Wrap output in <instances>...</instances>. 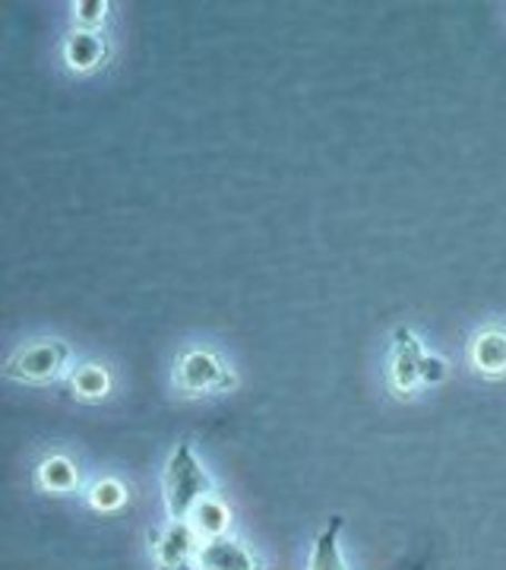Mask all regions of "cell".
<instances>
[{"label": "cell", "instance_id": "8992f818", "mask_svg": "<svg viewBox=\"0 0 506 570\" xmlns=\"http://www.w3.org/2000/svg\"><path fill=\"white\" fill-rule=\"evenodd\" d=\"M396 387L408 390L418 377H421V367H425V352L415 343V336L408 330H396Z\"/></svg>", "mask_w": 506, "mask_h": 570}, {"label": "cell", "instance_id": "277c9868", "mask_svg": "<svg viewBox=\"0 0 506 570\" xmlns=\"http://www.w3.org/2000/svg\"><path fill=\"white\" fill-rule=\"evenodd\" d=\"M197 568L200 570H260L254 554L244 549L241 542L228 539V535H216L206 539L197 549Z\"/></svg>", "mask_w": 506, "mask_h": 570}, {"label": "cell", "instance_id": "52a82bcc", "mask_svg": "<svg viewBox=\"0 0 506 570\" xmlns=\"http://www.w3.org/2000/svg\"><path fill=\"white\" fill-rule=\"evenodd\" d=\"M339 532H343V517H333L329 527L320 532L314 554H310V570H345L343 551H339Z\"/></svg>", "mask_w": 506, "mask_h": 570}, {"label": "cell", "instance_id": "5bb4252c", "mask_svg": "<svg viewBox=\"0 0 506 570\" xmlns=\"http://www.w3.org/2000/svg\"><path fill=\"white\" fill-rule=\"evenodd\" d=\"M77 20L86 26H99L105 20V3H77Z\"/></svg>", "mask_w": 506, "mask_h": 570}, {"label": "cell", "instance_id": "ba28073f", "mask_svg": "<svg viewBox=\"0 0 506 570\" xmlns=\"http://www.w3.org/2000/svg\"><path fill=\"white\" fill-rule=\"evenodd\" d=\"M475 365L482 367L485 374H504L506 371V333L490 330L485 336H478L475 352H472Z\"/></svg>", "mask_w": 506, "mask_h": 570}, {"label": "cell", "instance_id": "9c48e42d", "mask_svg": "<svg viewBox=\"0 0 506 570\" xmlns=\"http://www.w3.org/2000/svg\"><path fill=\"white\" fill-rule=\"evenodd\" d=\"M39 479H41V485H44L48 491H73L77 489V482H80L77 466H73L70 460H63V456H51V460H44L39 469Z\"/></svg>", "mask_w": 506, "mask_h": 570}, {"label": "cell", "instance_id": "8fae6325", "mask_svg": "<svg viewBox=\"0 0 506 570\" xmlns=\"http://www.w3.org/2000/svg\"><path fill=\"white\" fill-rule=\"evenodd\" d=\"M194 527H197V532H202L206 539H216V535H225V530H228V510L222 508V504H216V501H202L200 510L194 513Z\"/></svg>", "mask_w": 506, "mask_h": 570}, {"label": "cell", "instance_id": "6da1fadb", "mask_svg": "<svg viewBox=\"0 0 506 570\" xmlns=\"http://www.w3.org/2000/svg\"><path fill=\"white\" fill-rule=\"evenodd\" d=\"M209 479L197 463L190 444H181L175 450V456L168 460V472H165V501H168V513L175 523H187L200 504L209 498Z\"/></svg>", "mask_w": 506, "mask_h": 570}, {"label": "cell", "instance_id": "3957f363", "mask_svg": "<svg viewBox=\"0 0 506 570\" xmlns=\"http://www.w3.org/2000/svg\"><path fill=\"white\" fill-rule=\"evenodd\" d=\"M156 561L162 570H194L197 564V542L190 523H171L156 539Z\"/></svg>", "mask_w": 506, "mask_h": 570}, {"label": "cell", "instance_id": "7c38bea8", "mask_svg": "<svg viewBox=\"0 0 506 570\" xmlns=\"http://www.w3.org/2000/svg\"><path fill=\"white\" fill-rule=\"evenodd\" d=\"M73 390L82 393V396H101L105 390H108V377H105V371L101 367H82L80 374L73 377Z\"/></svg>", "mask_w": 506, "mask_h": 570}, {"label": "cell", "instance_id": "5b68a950", "mask_svg": "<svg viewBox=\"0 0 506 570\" xmlns=\"http://www.w3.org/2000/svg\"><path fill=\"white\" fill-rule=\"evenodd\" d=\"M228 377L222 374V367L216 365L212 355H202V352H194L187 355L181 365V387L183 390H212L225 387Z\"/></svg>", "mask_w": 506, "mask_h": 570}, {"label": "cell", "instance_id": "4fadbf2b", "mask_svg": "<svg viewBox=\"0 0 506 570\" xmlns=\"http://www.w3.org/2000/svg\"><path fill=\"white\" fill-rule=\"evenodd\" d=\"M92 504L101 510H115L123 504V489L118 482H101L92 489Z\"/></svg>", "mask_w": 506, "mask_h": 570}, {"label": "cell", "instance_id": "30bf717a", "mask_svg": "<svg viewBox=\"0 0 506 570\" xmlns=\"http://www.w3.org/2000/svg\"><path fill=\"white\" fill-rule=\"evenodd\" d=\"M101 55H105V45L99 41V36H92V32H77L70 45H67V58L73 67H96L101 61Z\"/></svg>", "mask_w": 506, "mask_h": 570}, {"label": "cell", "instance_id": "7a4b0ae2", "mask_svg": "<svg viewBox=\"0 0 506 570\" xmlns=\"http://www.w3.org/2000/svg\"><path fill=\"white\" fill-rule=\"evenodd\" d=\"M70 358V348L58 343V340H41L32 346L20 348L10 362H7V374L17 381H32V384H44L54 381Z\"/></svg>", "mask_w": 506, "mask_h": 570}]
</instances>
